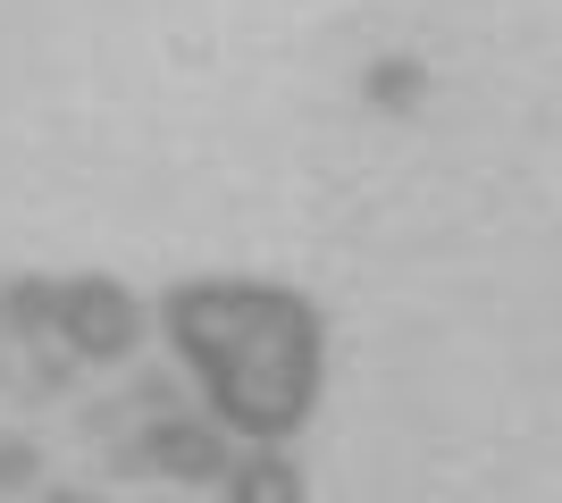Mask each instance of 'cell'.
Returning a JSON list of instances; mask_svg holds the SVG:
<instances>
[{
  "label": "cell",
  "mask_w": 562,
  "mask_h": 503,
  "mask_svg": "<svg viewBox=\"0 0 562 503\" xmlns=\"http://www.w3.org/2000/svg\"><path fill=\"white\" fill-rule=\"evenodd\" d=\"M160 328L218 428L252 445H285L311 428L319 386H328V319L303 286L193 277V286H168Z\"/></svg>",
  "instance_id": "obj_1"
},
{
  "label": "cell",
  "mask_w": 562,
  "mask_h": 503,
  "mask_svg": "<svg viewBox=\"0 0 562 503\" xmlns=\"http://www.w3.org/2000/svg\"><path fill=\"white\" fill-rule=\"evenodd\" d=\"M43 479V454L25 445V436H0V495H18V487Z\"/></svg>",
  "instance_id": "obj_6"
},
{
  "label": "cell",
  "mask_w": 562,
  "mask_h": 503,
  "mask_svg": "<svg viewBox=\"0 0 562 503\" xmlns=\"http://www.w3.org/2000/svg\"><path fill=\"white\" fill-rule=\"evenodd\" d=\"M43 503H101V495H85V487H50Z\"/></svg>",
  "instance_id": "obj_7"
},
{
  "label": "cell",
  "mask_w": 562,
  "mask_h": 503,
  "mask_svg": "<svg viewBox=\"0 0 562 503\" xmlns=\"http://www.w3.org/2000/svg\"><path fill=\"white\" fill-rule=\"evenodd\" d=\"M117 470H160V479H177V487H227L235 445H227V428H218V420L160 411V420H151V428L117 454Z\"/></svg>",
  "instance_id": "obj_3"
},
{
  "label": "cell",
  "mask_w": 562,
  "mask_h": 503,
  "mask_svg": "<svg viewBox=\"0 0 562 503\" xmlns=\"http://www.w3.org/2000/svg\"><path fill=\"white\" fill-rule=\"evenodd\" d=\"M0 319L25 335H59L76 361H126L143 344V311L117 277H18L0 294Z\"/></svg>",
  "instance_id": "obj_2"
},
{
  "label": "cell",
  "mask_w": 562,
  "mask_h": 503,
  "mask_svg": "<svg viewBox=\"0 0 562 503\" xmlns=\"http://www.w3.org/2000/svg\"><path fill=\"white\" fill-rule=\"evenodd\" d=\"M227 503H303V461L285 445H252L227 470Z\"/></svg>",
  "instance_id": "obj_4"
},
{
  "label": "cell",
  "mask_w": 562,
  "mask_h": 503,
  "mask_svg": "<svg viewBox=\"0 0 562 503\" xmlns=\"http://www.w3.org/2000/svg\"><path fill=\"white\" fill-rule=\"evenodd\" d=\"M361 101H370L378 118H412V110L428 101V68L412 59V50H386V59L361 68Z\"/></svg>",
  "instance_id": "obj_5"
}]
</instances>
